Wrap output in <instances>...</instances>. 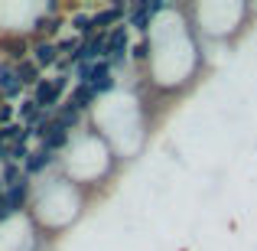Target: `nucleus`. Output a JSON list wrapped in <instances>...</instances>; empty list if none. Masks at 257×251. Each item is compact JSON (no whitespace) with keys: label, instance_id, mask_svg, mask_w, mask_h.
<instances>
[{"label":"nucleus","instance_id":"nucleus-1","mask_svg":"<svg viewBox=\"0 0 257 251\" xmlns=\"http://www.w3.org/2000/svg\"><path fill=\"white\" fill-rule=\"evenodd\" d=\"M82 209H85V189L75 186L72 180H65L62 173L43 176V180L33 183L30 215L49 238L59 235L62 228H69L82 215Z\"/></svg>","mask_w":257,"mask_h":251},{"label":"nucleus","instance_id":"nucleus-2","mask_svg":"<svg viewBox=\"0 0 257 251\" xmlns=\"http://www.w3.org/2000/svg\"><path fill=\"white\" fill-rule=\"evenodd\" d=\"M33 49V36L26 33H0V62L20 65L23 59H30Z\"/></svg>","mask_w":257,"mask_h":251},{"label":"nucleus","instance_id":"nucleus-3","mask_svg":"<svg viewBox=\"0 0 257 251\" xmlns=\"http://www.w3.org/2000/svg\"><path fill=\"white\" fill-rule=\"evenodd\" d=\"M30 59L39 65L43 72H49V69H56L59 65V46L52 43V39H33V49H30Z\"/></svg>","mask_w":257,"mask_h":251},{"label":"nucleus","instance_id":"nucleus-4","mask_svg":"<svg viewBox=\"0 0 257 251\" xmlns=\"http://www.w3.org/2000/svg\"><path fill=\"white\" fill-rule=\"evenodd\" d=\"M43 75H46V72L39 69V65L33 62V59H23V62L17 65V78L23 82V88H26V92H33V85H36Z\"/></svg>","mask_w":257,"mask_h":251},{"label":"nucleus","instance_id":"nucleus-5","mask_svg":"<svg viewBox=\"0 0 257 251\" xmlns=\"http://www.w3.org/2000/svg\"><path fill=\"white\" fill-rule=\"evenodd\" d=\"M0 180H4V186H7V189L17 186V183H23V180H26L23 163H13V160H7V163L0 166Z\"/></svg>","mask_w":257,"mask_h":251},{"label":"nucleus","instance_id":"nucleus-6","mask_svg":"<svg viewBox=\"0 0 257 251\" xmlns=\"http://www.w3.org/2000/svg\"><path fill=\"white\" fill-rule=\"evenodd\" d=\"M4 193H7V186H4V180H0V199H4Z\"/></svg>","mask_w":257,"mask_h":251}]
</instances>
